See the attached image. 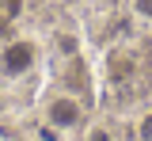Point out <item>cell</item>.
<instances>
[{
  "label": "cell",
  "instance_id": "1",
  "mask_svg": "<svg viewBox=\"0 0 152 141\" xmlns=\"http://www.w3.org/2000/svg\"><path fill=\"white\" fill-rule=\"evenodd\" d=\"M42 122L50 126V134H57V137H61V134H72V130L84 126V107H80L76 95L57 92V95H50L46 107H42Z\"/></svg>",
  "mask_w": 152,
  "mask_h": 141
},
{
  "label": "cell",
  "instance_id": "2",
  "mask_svg": "<svg viewBox=\"0 0 152 141\" xmlns=\"http://www.w3.org/2000/svg\"><path fill=\"white\" fill-rule=\"evenodd\" d=\"M34 61H38L34 42L15 38V42H8V46L0 50V73H4V76H23L27 69H34Z\"/></svg>",
  "mask_w": 152,
  "mask_h": 141
},
{
  "label": "cell",
  "instance_id": "3",
  "mask_svg": "<svg viewBox=\"0 0 152 141\" xmlns=\"http://www.w3.org/2000/svg\"><path fill=\"white\" fill-rule=\"evenodd\" d=\"M137 141H152V111L141 115V122H137Z\"/></svg>",
  "mask_w": 152,
  "mask_h": 141
},
{
  "label": "cell",
  "instance_id": "4",
  "mask_svg": "<svg viewBox=\"0 0 152 141\" xmlns=\"http://www.w3.org/2000/svg\"><path fill=\"white\" fill-rule=\"evenodd\" d=\"M133 12L141 19H152V0H133Z\"/></svg>",
  "mask_w": 152,
  "mask_h": 141
}]
</instances>
